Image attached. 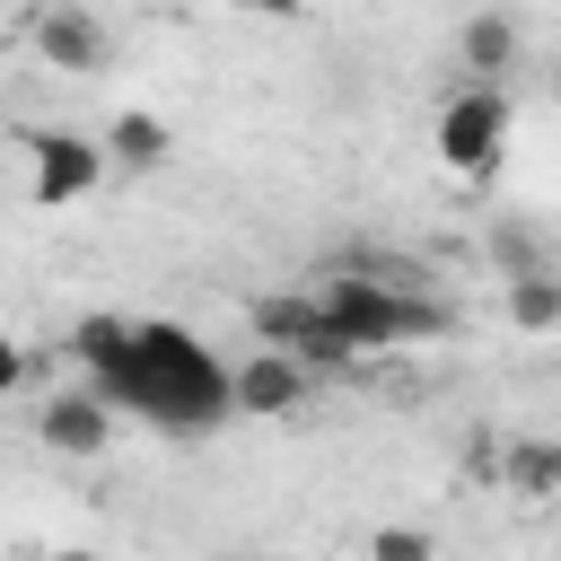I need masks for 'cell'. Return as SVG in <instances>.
<instances>
[{"label":"cell","mask_w":561,"mask_h":561,"mask_svg":"<svg viewBox=\"0 0 561 561\" xmlns=\"http://www.w3.org/2000/svg\"><path fill=\"white\" fill-rule=\"evenodd\" d=\"M368 561H438V543L421 526H377L368 535Z\"/></svg>","instance_id":"obj_13"},{"label":"cell","mask_w":561,"mask_h":561,"mask_svg":"<svg viewBox=\"0 0 561 561\" xmlns=\"http://www.w3.org/2000/svg\"><path fill=\"white\" fill-rule=\"evenodd\" d=\"M123 351H131V316H79V324H70V359H79L88 377H105Z\"/></svg>","instance_id":"obj_9"},{"label":"cell","mask_w":561,"mask_h":561,"mask_svg":"<svg viewBox=\"0 0 561 561\" xmlns=\"http://www.w3.org/2000/svg\"><path fill=\"white\" fill-rule=\"evenodd\" d=\"M35 430H44V447H61V456H96V447L114 438V403H105L96 386H61V394H44Z\"/></svg>","instance_id":"obj_6"},{"label":"cell","mask_w":561,"mask_h":561,"mask_svg":"<svg viewBox=\"0 0 561 561\" xmlns=\"http://www.w3.org/2000/svg\"><path fill=\"white\" fill-rule=\"evenodd\" d=\"M105 158H123V167H158V158H167V123H158V114H114Z\"/></svg>","instance_id":"obj_11"},{"label":"cell","mask_w":561,"mask_h":561,"mask_svg":"<svg viewBox=\"0 0 561 561\" xmlns=\"http://www.w3.org/2000/svg\"><path fill=\"white\" fill-rule=\"evenodd\" d=\"M500 149H508V96H500L491 79H473V88L447 96V114H438V167H456V175H491Z\"/></svg>","instance_id":"obj_3"},{"label":"cell","mask_w":561,"mask_h":561,"mask_svg":"<svg viewBox=\"0 0 561 561\" xmlns=\"http://www.w3.org/2000/svg\"><path fill=\"white\" fill-rule=\"evenodd\" d=\"M114 412H140V421H158V430H219V421H237V368H219L184 324H167V316H140L131 324V351L105 368V377H88Z\"/></svg>","instance_id":"obj_1"},{"label":"cell","mask_w":561,"mask_h":561,"mask_svg":"<svg viewBox=\"0 0 561 561\" xmlns=\"http://www.w3.org/2000/svg\"><path fill=\"white\" fill-rule=\"evenodd\" d=\"M307 394V368L289 359V351H254L245 368H237V412L245 421H272V412H289Z\"/></svg>","instance_id":"obj_7"},{"label":"cell","mask_w":561,"mask_h":561,"mask_svg":"<svg viewBox=\"0 0 561 561\" xmlns=\"http://www.w3.org/2000/svg\"><path fill=\"white\" fill-rule=\"evenodd\" d=\"M61 561H96V552H61Z\"/></svg>","instance_id":"obj_14"},{"label":"cell","mask_w":561,"mask_h":561,"mask_svg":"<svg viewBox=\"0 0 561 561\" xmlns=\"http://www.w3.org/2000/svg\"><path fill=\"white\" fill-rule=\"evenodd\" d=\"M508 324H517V333H552V324H561V272L508 280Z\"/></svg>","instance_id":"obj_12"},{"label":"cell","mask_w":561,"mask_h":561,"mask_svg":"<svg viewBox=\"0 0 561 561\" xmlns=\"http://www.w3.org/2000/svg\"><path fill=\"white\" fill-rule=\"evenodd\" d=\"M26 35H35V53H44L53 70H105V53H114L105 18H96V9H79V0L35 9V18H26Z\"/></svg>","instance_id":"obj_5"},{"label":"cell","mask_w":561,"mask_h":561,"mask_svg":"<svg viewBox=\"0 0 561 561\" xmlns=\"http://www.w3.org/2000/svg\"><path fill=\"white\" fill-rule=\"evenodd\" d=\"M18 149H26V193L44 210L96 193V175H105V140H79V131H18Z\"/></svg>","instance_id":"obj_4"},{"label":"cell","mask_w":561,"mask_h":561,"mask_svg":"<svg viewBox=\"0 0 561 561\" xmlns=\"http://www.w3.org/2000/svg\"><path fill=\"white\" fill-rule=\"evenodd\" d=\"M316 298H324L333 333L351 342V359H359V351H394V342H412V333H447V307H438V298H421V289H403V280H377V272H342V280H324Z\"/></svg>","instance_id":"obj_2"},{"label":"cell","mask_w":561,"mask_h":561,"mask_svg":"<svg viewBox=\"0 0 561 561\" xmlns=\"http://www.w3.org/2000/svg\"><path fill=\"white\" fill-rule=\"evenodd\" d=\"M456 53H465V70H508L517 61V18H500V9H482V18H465L456 26Z\"/></svg>","instance_id":"obj_8"},{"label":"cell","mask_w":561,"mask_h":561,"mask_svg":"<svg viewBox=\"0 0 561 561\" xmlns=\"http://www.w3.org/2000/svg\"><path fill=\"white\" fill-rule=\"evenodd\" d=\"M500 482H508V491H526V500L561 491V447H552V438H517V447H508V465H500Z\"/></svg>","instance_id":"obj_10"}]
</instances>
